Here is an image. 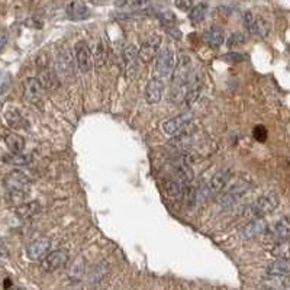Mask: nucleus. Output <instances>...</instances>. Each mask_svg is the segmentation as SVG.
<instances>
[{
  "instance_id": "f257e3e1",
  "label": "nucleus",
  "mask_w": 290,
  "mask_h": 290,
  "mask_svg": "<svg viewBox=\"0 0 290 290\" xmlns=\"http://www.w3.org/2000/svg\"><path fill=\"white\" fill-rule=\"evenodd\" d=\"M38 65V81L44 89V92H54L60 87V78L55 73L54 67L51 65L48 55L43 54L36 58Z\"/></svg>"
},
{
  "instance_id": "f03ea898",
  "label": "nucleus",
  "mask_w": 290,
  "mask_h": 290,
  "mask_svg": "<svg viewBox=\"0 0 290 290\" xmlns=\"http://www.w3.org/2000/svg\"><path fill=\"white\" fill-rule=\"evenodd\" d=\"M54 70L60 81H67L70 83L74 80V58L68 48L60 47L55 54Z\"/></svg>"
},
{
  "instance_id": "7ed1b4c3",
  "label": "nucleus",
  "mask_w": 290,
  "mask_h": 290,
  "mask_svg": "<svg viewBox=\"0 0 290 290\" xmlns=\"http://www.w3.org/2000/svg\"><path fill=\"white\" fill-rule=\"evenodd\" d=\"M5 187L12 196H23L31 190V179L21 170H12L3 179Z\"/></svg>"
},
{
  "instance_id": "20e7f679",
  "label": "nucleus",
  "mask_w": 290,
  "mask_h": 290,
  "mask_svg": "<svg viewBox=\"0 0 290 290\" xmlns=\"http://www.w3.org/2000/svg\"><path fill=\"white\" fill-rule=\"evenodd\" d=\"M279 204V196L276 193H266L261 194L257 200L251 206L247 208V214L250 219L254 218H264L266 215L271 214Z\"/></svg>"
},
{
  "instance_id": "39448f33",
  "label": "nucleus",
  "mask_w": 290,
  "mask_h": 290,
  "mask_svg": "<svg viewBox=\"0 0 290 290\" xmlns=\"http://www.w3.org/2000/svg\"><path fill=\"white\" fill-rule=\"evenodd\" d=\"M176 65V53L172 47H162L155 55V73L158 77H167L173 73Z\"/></svg>"
},
{
  "instance_id": "423d86ee",
  "label": "nucleus",
  "mask_w": 290,
  "mask_h": 290,
  "mask_svg": "<svg viewBox=\"0 0 290 290\" xmlns=\"http://www.w3.org/2000/svg\"><path fill=\"white\" fill-rule=\"evenodd\" d=\"M244 25L247 28V31L251 35L257 36V38H267L270 33L269 22L264 18L254 15L251 12H245L244 15Z\"/></svg>"
},
{
  "instance_id": "0eeeda50",
  "label": "nucleus",
  "mask_w": 290,
  "mask_h": 290,
  "mask_svg": "<svg viewBox=\"0 0 290 290\" xmlns=\"http://www.w3.org/2000/svg\"><path fill=\"white\" fill-rule=\"evenodd\" d=\"M70 258L68 251L65 250H55L53 253H48L41 260V270L45 273H54L57 270L63 269Z\"/></svg>"
},
{
  "instance_id": "6e6552de",
  "label": "nucleus",
  "mask_w": 290,
  "mask_h": 290,
  "mask_svg": "<svg viewBox=\"0 0 290 290\" xmlns=\"http://www.w3.org/2000/svg\"><path fill=\"white\" fill-rule=\"evenodd\" d=\"M161 47V36L158 33L150 35L144 43L141 44L138 50V57L144 64H150L152 60H155V55Z\"/></svg>"
},
{
  "instance_id": "1a4fd4ad",
  "label": "nucleus",
  "mask_w": 290,
  "mask_h": 290,
  "mask_svg": "<svg viewBox=\"0 0 290 290\" xmlns=\"http://www.w3.org/2000/svg\"><path fill=\"white\" fill-rule=\"evenodd\" d=\"M51 250V239L47 236H41L31 241L26 247V257L31 261H41Z\"/></svg>"
},
{
  "instance_id": "9d476101",
  "label": "nucleus",
  "mask_w": 290,
  "mask_h": 290,
  "mask_svg": "<svg viewBox=\"0 0 290 290\" xmlns=\"http://www.w3.org/2000/svg\"><path fill=\"white\" fill-rule=\"evenodd\" d=\"M190 122H192V116L187 115V113H183L179 116H174L172 119H167L165 122L161 123L162 131L167 134V135H179L182 132H186L190 128Z\"/></svg>"
},
{
  "instance_id": "9b49d317",
  "label": "nucleus",
  "mask_w": 290,
  "mask_h": 290,
  "mask_svg": "<svg viewBox=\"0 0 290 290\" xmlns=\"http://www.w3.org/2000/svg\"><path fill=\"white\" fill-rule=\"evenodd\" d=\"M192 147V135L190 132H182L179 135H174L172 140L167 142L165 150L172 157H180L184 151Z\"/></svg>"
},
{
  "instance_id": "f8f14e48",
  "label": "nucleus",
  "mask_w": 290,
  "mask_h": 290,
  "mask_svg": "<svg viewBox=\"0 0 290 290\" xmlns=\"http://www.w3.org/2000/svg\"><path fill=\"white\" fill-rule=\"evenodd\" d=\"M75 63L81 73H89L93 68V53L86 41L75 45Z\"/></svg>"
},
{
  "instance_id": "ddd939ff",
  "label": "nucleus",
  "mask_w": 290,
  "mask_h": 290,
  "mask_svg": "<svg viewBox=\"0 0 290 290\" xmlns=\"http://www.w3.org/2000/svg\"><path fill=\"white\" fill-rule=\"evenodd\" d=\"M202 90H203V80L200 74L193 73L189 78V85H187V92H186V96L183 99V103L187 105L189 108L193 106L194 103L200 99L202 95Z\"/></svg>"
},
{
  "instance_id": "4468645a",
  "label": "nucleus",
  "mask_w": 290,
  "mask_h": 290,
  "mask_svg": "<svg viewBox=\"0 0 290 290\" xmlns=\"http://www.w3.org/2000/svg\"><path fill=\"white\" fill-rule=\"evenodd\" d=\"M23 95L36 106H41L44 100V89L39 85L36 77H28L23 81Z\"/></svg>"
},
{
  "instance_id": "2eb2a0df",
  "label": "nucleus",
  "mask_w": 290,
  "mask_h": 290,
  "mask_svg": "<svg viewBox=\"0 0 290 290\" xmlns=\"http://www.w3.org/2000/svg\"><path fill=\"white\" fill-rule=\"evenodd\" d=\"M172 167L174 176H176V180H179L183 184L190 183L194 179L193 169L190 167L189 162H186L183 157H173Z\"/></svg>"
},
{
  "instance_id": "dca6fc26",
  "label": "nucleus",
  "mask_w": 290,
  "mask_h": 290,
  "mask_svg": "<svg viewBox=\"0 0 290 290\" xmlns=\"http://www.w3.org/2000/svg\"><path fill=\"white\" fill-rule=\"evenodd\" d=\"M173 83H187L192 75V60L189 55H182L173 68Z\"/></svg>"
},
{
  "instance_id": "f3484780",
  "label": "nucleus",
  "mask_w": 290,
  "mask_h": 290,
  "mask_svg": "<svg viewBox=\"0 0 290 290\" xmlns=\"http://www.w3.org/2000/svg\"><path fill=\"white\" fill-rule=\"evenodd\" d=\"M123 60H125V71H127V78L132 80L138 73V50L135 45H128L123 50Z\"/></svg>"
},
{
  "instance_id": "a211bd4d",
  "label": "nucleus",
  "mask_w": 290,
  "mask_h": 290,
  "mask_svg": "<svg viewBox=\"0 0 290 290\" xmlns=\"http://www.w3.org/2000/svg\"><path fill=\"white\" fill-rule=\"evenodd\" d=\"M162 92H164V80H162V77L155 75V77L150 78L148 85L145 87V100L150 105H155L160 102Z\"/></svg>"
},
{
  "instance_id": "6ab92c4d",
  "label": "nucleus",
  "mask_w": 290,
  "mask_h": 290,
  "mask_svg": "<svg viewBox=\"0 0 290 290\" xmlns=\"http://www.w3.org/2000/svg\"><path fill=\"white\" fill-rule=\"evenodd\" d=\"M65 15L71 21H86L90 18V9L87 5L81 0H74L67 5L65 8Z\"/></svg>"
},
{
  "instance_id": "aec40b11",
  "label": "nucleus",
  "mask_w": 290,
  "mask_h": 290,
  "mask_svg": "<svg viewBox=\"0 0 290 290\" xmlns=\"http://www.w3.org/2000/svg\"><path fill=\"white\" fill-rule=\"evenodd\" d=\"M266 229H267V224L263 221V218H254V219H250V222L244 225L242 236L247 239H253V238H257L258 235L264 234Z\"/></svg>"
},
{
  "instance_id": "412c9836",
  "label": "nucleus",
  "mask_w": 290,
  "mask_h": 290,
  "mask_svg": "<svg viewBox=\"0 0 290 290\" xmlns=\"http://www.w3.org/2000/svg\"><path fill=\"white\" fill-rule=\"evenodd\" d=\"M231 177H232V172H231L229 169H225V170H221V172L216 173L215 176L212 177L211 183H209V189H211V192H212V193H219V192H222L226 186H228V183L231 180Z\"/></svg>"
},
{
  "instance_id": "4be33fe9",
  "label": "nucleus",
  "mask_w": 290,
  "mask_h": 290,
  "mask_svg": "<svg viewBox=\"0 0 290 290\" xmlns=\"http://www.w3.org/2000/svg\"><path fill=\"white\" fill-rule=\"evenodd\" d=\"M203 41L204 44L209 47V48H214V50H218L222 44L225 43V36H224V31L214 25L211 29H208L203 35Z\"/></svg>"
},
{
  "instance_id": "5701e85b",
  "label": "nucleus",
  "mask_w": 290,
  "mask_h": 290,
  "mask_svg": "<svg viewBox=\"0 0 290 290\" xmlns=\"http://www.w3.org/2000/svg\"><path fill=\"white\" fill-rule=\"evenodd\" d=\"M43 211V206L38 200H31V202H26V203L19 204L16 209H15V214L19 219H29L32 216L41 214Z\"/></svg>"
},
{
  "instance_id": "b1692460",
  "label": "nucleus",
  "mask_w": 290,
  "mask_h": 290,
  "mask_svg": "<svg viewBox=\"0 0 290 290\" xmlns=\"http://www.w3.org/2000/svg\"><path fill=\"white\" fill-rule=\"evenodd\" d=\"M5 119H6V122H8V125H9L11 128L15 129L28 128V122H26V119L23 118V115H22L21 112H19L16 108L6 109V112H5Z\"/></svg>"
},
{
  "instance_id": "393cba45",
  "label": "nucleus",
  "mask_w": 290,
  "mask_h": 290,
  "mask_svg": "<svg viewBox=\"0 0 290 290\" xmlns=\"http://www.w3.org/2000/svg\"><path fill=\"white\" fill-rule=\"evenodd\" d=\"M290 271V264L286 258H277L273 263H270L267 267V274L270 277H283L287 276Z\"/></svg>"
},
{
  "instance_id": "a878e982",
  "label": "nucleus",
  "mask_w": 290,
  "mask_h": 290,
  "mask_svg": "<svg viewBox=\"0 0 290 290\" xmlns=\"http://www.w3.org/2000/svg\"><path fill=\"white\" fill-rule=\"evenodd\" d=\"M109 271H110V266H109L108 261H100V263H97L96 266L93 267V270H92L90 276H89L90 283H92V284H99L100 281H103V280L108 277Z\"/></svg>"
},
{
  "instance_id": "bb28decb",
  "label": "nucleus",
  "mask_w": 290,
  "mask_h": 290,
  "mask_svg": "<svg viewBox=\"0 0 290 290\" xmlns=\"http://www.w3.org/2000/svg\"><path fill=\"white\" fill-rule=\"evenodd\" d=\"M5 144L11 152H23L25 150V140L23 137L15 134V132H6L5 134Z\"/></svg>"
},
{
  "instance_id": "cd10ccee",
  "label": "nucleus",
  "mask_w": 290,
  "mask_h": 290,
  "mask_svg": "<svg viewBox=\"0 0 290 290\" xmlns=\"http://www.w3.org/2000/svg\"><path fill=\"white\" fill-rule=\"evenodd\" d=\"M162 186H164V190L167 192V194L172 197V199H182V192H183V183H180L176 179H165L162 182Z\"/></svg>"
},
{
  "instance_id": "c85d7f7f",
  "label": "nucleus",
  "mask_w": 290,
  "mask_h": 290,
  "mask_svg": "<svg viewBox=\"0 0 290 290\" xmlns=\"http://www.w3.org/2000/svg\"><path fill=\"white\" fill-rule=\"evenodd\" d=\"M274 235H276V239L281 242V244H286L287 239H289L290 235V226L287 218H281L279 222L274 226Z\"/></svg>"
},
{
  "instance_id": "c756f323",
  "label": "nucleus",
  "mask_w": 290,
  "mask_h": 290,
  "mask_svg": "<svg viewBox=\"0 0 290 290\" xmlns=\"http://www.w3.org/2000/svg\"><path fill=\"white\" fill-rule=\"evenodd\" d=\"M106 61H108V53H106V45L103 41L97 44L96 51L93 54V65L97 70H102L103 67H106Z\"/></svg>"
},
{
  "instance_id": "7c9ffc66",
  "label": "nucleus",
  "mask_w": 290,
  "mask_h": 290,
  "mask_svg": "<svg viewBox=\"0 0 290 290\" xmlns=\"http://www.w3.org/2000/svg\"><path fill=\"white\" fill-rule=\"evenodd\" d=\"M182 200L187 209H193L196 206V187H193L190 183L183 184Z\"/></svg>"
},
{
  "instance_id": "2f4dec72",
  "label": "nucleus",
  "mask_w": 290,
  "mask_h": 290,
  "mask_svg": "<svg viewBox=\"0 0 290 290\" xmlns=\"http://www.w3.org/2000/svg\"><path fill=\"white\" fill-rule=\"evenodd\" d=\"M208 11H209L208 3L200 2V3H197L196 6H192L190 13H189V19L193 22V23H200V22H203V19L206 18Z\"/></svg>"
},
{
  "instance_id": "473e14b6",
  "label": "nucleus",
  "mask_w": 290,
  "mask_h": 290,
  "mask_svg": "<svg viewBox=\"0 0 290 290\" xmlns=\"http://www.w3.org/2000/svg\"><path fill=\"white\" fill-rule=\"evenodd\" d=\"M5 161L8 164H15V165H28L32 161V157L23 152H11L9 155L5 157Z\"/></svg>"
},
{
  "instance_id": "72a5a7b5",
  "label": "nucleus",
  "mask_w": 290,
  "mask_h": 290,
  "mask_svg": "<svg viewBox=\"0 0 290 290\" xmlns=\"http://www.w3.org/2000/svg\"><path fill=\"white\" fill-rule=\"evenodd\" d=\"M85 274V260L83 258H77L74 263L71 264V267L68 269V277L71 280H78L83 277Z\"/></svg>"
},
{
  "instance_id": "f704fd0d",
  "label": "nucleus",
  "mask_w": 290,
  "mask_h": 290,
  "mask_svg": "<svg viewBox=\"0 0 290 290\" xmlns=\"http://www.w3.org/2000/svg\"><path fill=\"white\" fill-rule=\"evenodd\" d=\"M248 190H250V184L247 182H242V180H238L234 184H231L229 186V189L226 190L228 193L234 194L236 197H239L241 199V196H244V194L247 193Z\"/></svg>"
},
{
  "instance_id": "c9c22d12",
  "label": "nucleus",
  "mask_w": 290,
  "mask_h": 290,
  "mask_svg": "<svg viewBox=\"0 0 290 290\" xmlns=\"http://www.w3.org/2000/svg\"><path fill=\"white\" fill-rule=\"evenodd\" d=\"M151 5H152V0H129L128 5L125 6V9L134 12H142L150 9Z\"/></svg>"
},
{
  "instance_id": "e433bc0d",
  "label": "nucleus",
  "mask_w": 290,
  "mask_h": 290,
  "mask_svg": "<svg viewBox=\"0 0 290 290\" xmlns=\"http://www.w3.org/2000/svg\"><path fill=\"white\" fill-rule=\"evenodd\" d=\"M245 41H247V38H245V35H244V33L235 32V33H232V35L226 39V47H228V48H235V47L242 45Z\"/></svg>"
},
{
  "instance_id": "4c0bfd02",
  "label": "nucleus",
  "mask_w": 290,
  "mask_h": 290,
  "mask_svg": "<svg viewBox=\"0 0 290 290\" xmlns=\"http://www.w3.org/2000/svg\"><path fill=\"white\" fill-rule=\"evenodd\" d=\"M211 193L209 186H199L196 187V204H203Z\"/></svg>"
},
{
  "instance_id": "58836bf2",
  "label": "nucleus",
  "mask_w": 290,
  "mask_h": 290,
  "mask_svg": "<svg viewBox=\"0 0 290 290\" xmlns=\"http://www.w3.org/2000/svg\"><path fill=\"white\" fill-rule=\"evenodd\" d=\"M158 18H160V21H161L162 26L176 23V16H174V13L170 11H165V12H162V13H160V15H158Z\"/></svg>"
},
{
  "instance_id": "ea45409f",
  "label": "nucleus",
  "mask_w": 290,
  "mask_h": 290,
  "mask_svg": "<svg viewBox=\"0 0 290 290\" xmlns=\"http://www.w3.org/2000/svg\"><path fill=\"white\" fill-rule=\"evenodd\" d=\"M253 137L256 138L260 142H264V141L267 140V129L264 128V127H261V125H257L254 131H253Z\"/></svg>"
},
{
  "instance_id": "a19ab883",
  "label": "nucleus",
  "mask_w": 290,
  "mask_h": 290,
  "mask_svg": "<svg viewBox=\"0 0 290 290\" xmlns=\"http://www.w3.org/2000/svg\"><path fill=\"white\" fill-rule=\"evenodd\" d=\"M164 29H165V32L169 33L172 38L182 39V32H180V29L176 26V23H173V25H165V26H164Z\"/></svg>"
},
{
  "instance_id": "79ce46f5",
  "label": "nucleus",
  "mask_w": 290,
  "mask_h": 290,
  "mask_svg": "<svg viewBox=\"0 0 290 290\" xmlns=\"http://www.w3.org/2000/svg\"><path fill=\"white\" fill-rule=\"evenodd\" d=\"M245 57L242 54H238V53H231V54H225L222 55V60L224 61H228V63H239V61H242Z\"/></svg>"
},
{
  "instance_id": "37998d69",
  "label": "nucleus",
  "mask_w": 290,
  "mask_h": 290,
  "mask_svg": "<svg viewBox=\"0 0 290 290\" xmlns=\"http://www.w3.org/2000/svg\"><path fill=\"white\" fill-rule=\"evenodd\" d=\"M174 5L180 11H190L193 6V0H174Z\"/></svg>"
},
{
  "instance_id": "c03bdc74",
  "label": "nucleus",
  "mask_w": 290,
  "mask_h": 290,
  "mask_svg": "<svg viewBox=\"0 0 290 290\" xmlns=\"http://www.w3.org/2000/svg\"><path fill=\"white\" fill-rule=\"evenodd\" d=\"M6 43H8V36H6L5 33H0V51L5 48Z\"/></svg>"
}]
</instances>
